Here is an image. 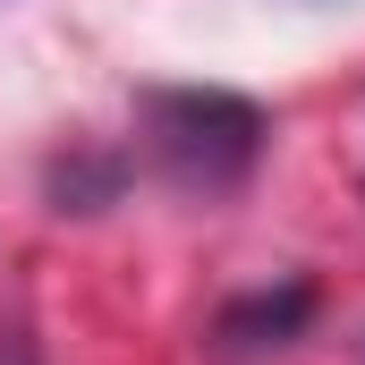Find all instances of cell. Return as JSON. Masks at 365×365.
<instances>
[{
    "label": "cell",
    "mask_w": 365,
    "mask_h": 365,
    "mask_svg": "<svg viewBox=\"0 0 365 365\" xmlns=\"http://www.w3.org/2000/svg\"><path fill=\"white\" fill-rule=\"evenodd\" d=\"M145 145H153L170 187L230 195L264 153V110L221 86H162V93H145Z\"/></svg>",
    "instance_id": "cell-1"
},
{
    "label": "cell",
    "mask_w": 365,
    "mask_h": 365,
    "mask_svg": "<svg viewBox=\"0 0 365 365\" xmlns=\"http://www.w3.org/2000/svg\"><path fill=\"white\" fill-rule=\"evenodd\" d=\"M306 314H314V289H306V280L255 289V297H238V306L221 314V340H230V349H280V340L306 331Z\"/></svg>",
    "instance_id": "cell-2"
},
{
    "label": "cell",
    "mask_w": 365,
    "mask_h": 365,
    "mask_svg": "<svg viewBox=\"0 0 365 365\" xmlns=\"http://www.w3.org/2000/svg\"><path fill=\"white\" fill-rule=\"evenodd\" d=\"M0 365H43V349H34L26 323H0Z\"/></svg>",
    "instance_id": "cell-3"
}]
</instances>
